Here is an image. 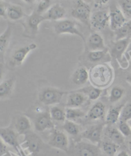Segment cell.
I'll return each mask as SVG.
<instances>
[{
  "label": "cell",
  "instance_id": "42",
  "mask_svg": "<svg viewBox=\"0 0 131 156\" xmlns=\"http://www.w3.org/2000/svg\"><path fill=\"white\" fill-rule=\"evenodd\" d=\"M115 156H130L126 151H120V152H118Z\"/></svg>",
  "mask_w": 131,
  "mask_h": 156
},
{
  "label": "cell",
  "instance_id": "41",
  "mask_svg": "<svg viewBox=\"0 0 131 156\" xmlns=\"http://www.w3.org/2000/svg\"><path fill=\"white\" fill-rule=\"evenodd\" d=\"M4 73H5L4 64L2 62H0V80L3 79Z\"/></svg>",
  "mask_w": 131,
  "mask_h": 156
},
{
  "label": "cell",
  "instance_id": "5",
  "mask_svg": "<svg viewBox=\"0 0 131 156\" xmlns=\"http://www.w3.org/2000/svg\"><path fill=\"white\" fill-rule=\"evenodd\" d=\"M54 30L58 35L64 34L76 35L81 37L85 43H86L84 35L77 27V23L73 20L63 19L56 21L54 24Z\"/></svg>",
  "mask_w": 131,
  "mask_h": 156
},
{
  "label": "cell",
  "instance_id": "18",
  "mask_svg": "<svg viewBox=\"0 0 131 156\" xmlns=\"http://www.w3.org/2000/svg\"><path fill=\"white\" fill-rule=\"evenodd\" d=\"M87 100L88 98L83 93L74 91L68 95L66 106L67 108H79L84 104Z\"/></svg>",
  "mask_w": 131,
  "mask_h": 156
},
{
  "label": "cell",
  "instance_id": "24",
  "mask_svg": "<svg viewBox=\"0 0 131 156\" xmlns=\"http://www.w3.org/2000/svg\"><path fill=\"white\" fill-rule=\"evenodd\" d=\"M15 78L12 77L0 83V100L9 97L12 93Z\"/></svg>",
  "mask_w": 131,
  "mask_h": 156
},
{
  "label": "cell",
  "instance_id": "43",
  "mask_svg": "<svg viewBox=\"0 0 131 156\" xmlns=\"http://www.w3.org/2000/svg\"><path fill=\"white\" fill-rule=\"evenodd\" d=\"M126 82L131 85V75H129L126 76Z\"/></svg>",
  "mask_w": 131,
  "mask_h": 156
},
{
  "label": "cell",
  "instance_id": "32",
  "mask_svg": "<svg viewBox=\"0 0 131 156\" xmlns=\"http://www.w3.org/2000/svg\"><path fill=\"white\" fill-rule=\"evenodd\" d=\"M108 50H100V51H90L88 53L87 58L90 62L93 63H97L102 61L107 55Z\"/></svg>",
  "mask_w": 131,
  "mask_h": 156
},
{
  "label": "cell",
  "instance_id": "37",
  "mask_svg": "<svg viewBox=\"0 0 131 156\" xmlns=\"http://www.w3.org/2000/svg\"><path fill=\"white\" fill-rule=\"evenodd\" d=\"M118 129L125 137L131 136V127L128 122L120 121L118 125Z\"/></svg>",
  "mask_w": 131,
  "mask_h": 156
},
{
  "label": "cell",
  "instance_id": "22",
  "mask_svg": "<svg viewBox=\"0 0 131 156\" xmlns=\"http://www.w3.org/2000/svg\"><path fill=\"white\" fill-rule=\"evenodd\" d=\"M12 35V28L9 25L5 32L0 35V62H4L5 53L7 50Z\"/></svg>",
  "mask_w": 131,
  "mask_h": 156
},
{
  "label": "cell",
  "instance_id": "34",
  "mask_svg": "<svg viewBox=\"0 0 131 156\" xmlns=\"http://www.w3.org/2000/svg\"><path fill=\"white\" fill-rule=\"evenodd\" d=\"M63 128L67 133L73 136H77L80 133L79 126L72 121H65L63 125Z\"/></svg>",
  "mask_w": 131,
  "mask_h": 156
},
{
  "label": "cell",
  "instance_id": "31",
  "mask_svg": "<svg viewBox=\"0 0 131 156\" xmlns=\"http://www.w3.org/2000/svg\"><path fill=\"white\" fill-rule=\"evenodd\" d=\"M125 94V89L120 86H114L112 87L109 94V101L115 104L120 100Z\"/></svg>",
  "mask_w": 131,
  "mask_h": 156
},
{
  "label": "cell",
  "instance_id": "7",
  "mask_svg": "<svg viewBox=\"0 0 131 156\" xmlns=\"http://www.w3.org/2000/svg\"><path fill=\"white\" fill-rule=\"evenodd\" d=\"M37 45L35 43H31L16 49L12 53L10 58V65L13 67L21 66L25 61L26 57L31 51L37 49Z\"/></svg>",
  "mask_w": 131,
  "mask_h": 156
},
{
  "label": "cell",
  "instance_id": "11",
  "mask_svg": "<svg viewBox=\"0 0 131 156\" xmlns=\"http://www.w3.org/2000/svg\"><path fill=\"white\" fill-rule=\"evenodd\" d=\"M25 135V137L22 147L32 154H36L39 152L43 145V142L40 137L31 130Z\"/></svg>",
  "mask_w": 131,
  "mask_h": 156
},
{
  "label": "cell",
  "instance_id": "30",
  "mask_svg": "<svg viewBox=\"0 0 131 156\" xmlns=\"http://www.w3.org/2000/svg\"><path fill=\"white\" fill-rule=\"evenodd\" d=\"M115 35L116 41L130 37L131 35V20L125 23L122 27L116 30Z\"/></svg>",
  "mask_w": 131,
  "mask_h": 156
},
{
  "label": "cell",
  "instance_id": "35",
  "mask_svg": "<svg viewBox=\"0 0 131 156\" xmlns=\"http://www.w3.org/2000/svg\"><path fill=\"white\" fill-rule=\"evenodd\" d=\"M131 120V102L124 105L121 112L120 121L129 122Z\"/></svg>",
  "mask_w": 131,
  "mask_h": 156
},
{
  "label": "cell",
  "instance_id": "40",
  "mask_svg": "<svg viewBox=\"0 0 131 156\" xmlns=\"http://www.w3.org/2000/svg\"><path fill=\"white\" fill-rule=\"evenodd\" d=\"M7 151V147L6 144L0 138V156L4 155Z\"/></svg>",
  "mask_w": 131,
  "mask_h": 156
},
{
  "label": "cell",
  "instance_id": "2",
  "mask_svg": "<svg viewBox=\"0 0 131 156\" xmlns=\"http://www.w3.org/2000/svg\"><path fill=\"white\" fill-rule=\"evenodd\" d=\"M71 15L74 19L90 28L92 9L90 5L82 0H77L71 10Z\"/></svg>",
  "mask_w": 131,
  "mask_h": 156
},
{
  "label": "cell",
  "instance_id": "25",
  "mask_svg": "<svg viewBox=\"0 0 131 156\" xmlns=\"http://www.w3.org/2000/svg\"><path fill=\"white\" fill-rule=\"evenodd\" d=\"M106 134L109 141L116 144L119 147L123 145L125 143V137L116 128L108 127L106 130Z\"/></svg>",
  "mask_w": 131,
  "mask_h": 156
},
{
  "label": "cell",
  "instance_id": "23",
  "mask_svg": "<svg viewBox=\"0 0 131 156\" xmlns=\"http://www.w3.org/2000/svg\"><path fill=\"white\" fill-rule=\"evenodd\" d=\"M89 80V72L85 67H79L75 70L72 76V80L77 86L85 84Z\"/></svg>",
  "mask_w": 131,
  "mask_h": 156
},
{
  "label": "cell",
  "instance_id": "15",
  "mask_svg": "<svg viewBox=\"0 0 131 156\" xmlns=\"http://www.w3.org/2000/svg\"><path fill=\"white\" fill-rule=\"evenodd\" d=\"M66 15V10L60 4L56 3L51 6L42 17L45 20L58 21L63 20Z\"/></svg>",
  "mask_w": 131,
  "mask_h": 156
},
{
  "label": "cell",
  "instance_id": "12",
  "mask_svg": "<svg viewBox=\"0 0 131 156\" xmlns=\"http://www.w3.org/2000/svg\"><path fill=\"white\" fill-rule=\"evenodd\" d=\"M103 129V124H98L91 126L82 132L81 133V137L82 139L87 140L88 142L97 145L101 142Z\"/></svg>",
  "mask_w": 131,
  "mask_h": 156
},
{
  "label": "cell",
  "instance_id": "3",
  "mask_svg": "<svg viewBox=\"0 0 131 156\" xmlns=\"http://www.w3.org/2000/svg\"><path fill=\"white\" fill-rule=\"evenodd\" d=\"M67 93L54 87H47L42 89L39 94V100L45 105H53L61 102Z\"/></svg>",
  "mask_w": 131,
  "mask_h": 156
},
{
  "label": "cell",
  "instance_id": "27",
  "mask_svg": "<svg viewBox=\"0 0 131 156\" xmlns=\"http://www.w3.org/2000/svg\"><path fill=\"white\" fill-rule=\"evenodd\" d=\"M84 94L88 100L95 101L99 99L102 93V90L93 86H88L77 91Z\"/></svg>",
  "mask_w": 131,
  "mask_h": 156
},
{
  "label": "cell",
  "instance_id": "39",
  "mask_svg": "<svg viewBox=\"0 0 131 156\" xmlns=\"http://www.w3.org/2000/svg\"><path fill=\"white\" fill-rule=\"evenodd\" d=\"M8 6L5 3L0 2V17H7V11Z\"/></svg>",
  "mask_w": 131,
  "mask_h": 156
},
{
  "label": "cell",
  "instance_id": "38",
  "mask_svg": "<svg viewBox=\"0 0 131 156\" xmlns=\"http://www.w3.org/2000/svg\"><path fill=\"white\" fill-rule=\"evenodd\" d=\"M51 2L50 0H43V1H40L38 3L37 8L35 10L39 14L42 16L51 7Z\"/></svg>",
  "mask_w": 131,
  "mask_h": 156
},
{
  "label": "cell",
  "instance_id": "33",
  "mask_svg": "<svg viewBox=\"0 0 131 156\" xmlns=\"http://www.w3.org/2000/svg\"><path fill=\"white\" fill-rule=\"evenodd\" d=\"M119 147L116 144L111 141H105L102 143V151L108 156H115Z\"/></svg>",
  "mask_w": 131,
  "mask_h": 156
},
{
  "label": "cell",
  "instance_id": "13",
  "mask_svg": "<svg viewBox=\"0 0 131 156\" xmlns=\"http://www.w3.org/2000/svg\"><path fill=\"white\" fill-rule=\"evenodd\" d=\"M0 138L6 144L14 148L20 154L22 152L18 140V134L8 127L0 128Z\"/></svg>",
  "mask_w": 131,
  "mask_h": 156
},
{
  "label": "cell",
  "instance_id": "14",
  "mask_svg": "<svg viewBox=\"0 0 131 156\" xmlns=\"http://www.w3.org/2000/svg\"><path fill=\"white\" fill-rule=\"evenodd\" d=\"M34 126L35 130L40 133L54 128V123H53L49 112L45 111L37 115L35 119Z\"/></svg>",
  "mask_w": 131,
  "mask_h": 156
},
{
  "label": "cell",
  "instance_id": "44",
  "mask_svg": "<svg viewBox=\"0 0 131 156\" xmlns=\"http://www.w3.org/2000/svg\"><path fill=\"white\" fill-rule=\"evenodd\" d=\"M128 146H129V148L130 151H131V139L129 140V143H128Z\"/></svg>",
  "mask_w": 131,
  "mask_h": 156
},
{
  "label": "cell",
  "instance_id": "45",
  "mask_svg": "<svg viewBox=\"0 0 131 156\" xmlns=\"http://www.w3.org/2000/svg\"><path fill=\"white\" fill-rule=\"evenodd\" d=\"M128 123H129V124L130 125V127H131V120H130V121H129V122Z\"/></svg>",
  "mask_w": 131,
  "mask_h": 156
},
{
  "label": "cell",
  "instance_id": "6",
  "mask_svg": "<svg viewBox=\"0 0 131 156\" xmlns=\"http://www.w3.org/2000/svg\"><path fill=\"white\" fill-rule=\"evenodd\" d=\"M48 143L52 148L59 149L65 152L69 151V141L68 137L62 131L53 130L50 135Z\"/></svg>",
  "mask_w": 131,
  "mask_h": 156
},
{
  "label": "cell",
  "instance_id": "10",
  "mask_svg": "<svg viewBox=\"0 0 131 156\" xmlns=\"http://www.w3.org/2000/svg\"><path fill=\"white\" fill-rule=\"evenodd\" d=\"M109 15L110 28L115 32L128 21L121 9L118 8L115 4L110 7Z\"/></svg>",
  "mask_w": 131,
  "mask_h": 156
},
{
  "label": "cell",
  "instance_id": "4",
  "mask_svg": "<svg viewBox=\"0 0 131 156\" xmlns=\"http://www.w3.org/2000/svg\"><path fill=\"white\" fill-rule=\"evenodd\" d=\"M44 21L42 16L39 14L36 10H34L22 23L24 27L23 35L28 38H34L38 32L39 25Z\"/></svg>",
  "mask_w": 131,
  "mask_h": 156
},
{
  "label": "cell",
  "instance_id": "26",
  "mask_svg": "<svg viewBox=\"0 0 131 156\" xmlns=\"http://www.w3.org/2000/svg\"><path fill=\"white\" fill-rule=\"evenodd\" d=\"M7 17L12 21H18L25 17V12L21 6L9 5L7 7Z\"/></svg>",
  "mask_w": 131,
  "mask_h": 156
},
{
  "label": "cell",
  "instance_id": "28",
  "mask_svg": "<svg viewBox=\"0 0 131 156\" xmlns=\"http://www.w3.org/2000/svg\"><path fill=\"white\" fill-rule=\"evenodd\" d=\"M66 120L74 122L76 119L84 117L86 114L79 108H67L65 110Z\"/></svg>",
  "mask_w": 131,
  "mask_h": 156
},
{
  "label": "cell",
  "instance_id": "9",
  "mask_svg": "<svg viewBox=\"0 0 131 156\" xmlns=\"http://www.w3.org/2000/svg\"><path fill=\"white\" fill-rule=\"evenodd\" d=\"M75 156H101L99 147L90 142L80 141L74 147Z\"/></svg>",
  "mask_w": 131,
  "mask_h": 156
},
{
  "label": "cell",
  "instance_id": "19",
  "mask_svg": "<svg viewBox=\"0 0 131 156\" xmlns=\"http://www.w3.org/2000/svg\"><path fill=\"white\" fill-rule=\"evenodd\" d=\"M14 125L16 133L18 134H26L32 129L30 120L25 115L17 116L15 119Z\"/></svg>",
  "mask_w": 131,
  "mask_h": 156
},
{
  "label": "cell",
  "instance_id": "21",
  "mask_svg": "<svg viewBox=\"0 0 131 156\" xmlns=\"http://www.w3.org/2000/svg\"><path fill=\"white\" fill-rule=\"evenodd\" d=\"M125 104L111 106L106 115V122L108 125H114L120 121L121 112Z\"/></svg>",
  "mask_w": 131,
  "mask_h": 156
},
{
  "label": "cell",
  "instance_id": "1",
  "mask_svg": "<svg viewBox=\"0 0 131 156\" xmlns=\"http://www.w3.org/2000/svg\"><path fill=\"white\" fill-rule=\"evenodd\" d=\"M114 79V71L107 64L93 66L89 71V80L92 86L102 89L111 85Z\"/></svg>",
  "mask_w": 131,
  "mask_h": 156
},
{
  "label": "cell",
  "instance_id": "8",
  "mask_svg": "<svg viewBox=\"0 0 131 156\" xmlns=\"http://www.w3.org/2000/svg\"><path fill=\"white\" fill-rule=\"evenodd\" d=\"M109 22V12L106 10H98L92 14L90 28L97 32L102 31L106 28Z\"/></svg>",
  "mask_w": 131,
  "mask_h": 156
},
{
  "label": "cell",
  "instance_id": "17",
  "mask_svg": "<svg viewBox=\"0 0 131 156\" xmlns=\"http://www.w3.org/2000/svg\"><path fill=\"white\" fill-rule=\"evenodd\" d=\"M90 51H100L106 50L102 36L97 32L92 34L86 42Z\"/></svg>",
  "mask_w": 131,
  "mask_h": 156
},
{
  "label": "cell",
  "instance_id": "36",
  "mask_svg": "<svg viewBox=\"0 0 131 156\" xmlns=\"http://www.w3.org/2000/svg\"><path fill=\"white\" fill-rule=\"evenodd\" d=\"M121 10L127 18H131V0H123L118 2Z\"/></svg>",
  "mask_w": 131,
  "mask_h": 156
},
{
  "label": "cell",
  "instance_id": "29",
  "mask_svg": "<svg viewBox=\"0 0 131 156\" xmlns=\"http://www.w3.org/2000/svg\"><path fill=\"white\" fill-rule=\"evenodd\" d=\"M49 113L52 120L58 122H65L66 121L65 111L61 107L58 106H53L51 108Z\"/></svg>",
  "mask_w": 131,
  "mask_h": 156
},
{
  "label": "cell",
  "instance_id": "46",
  "mask_svg": "<svg viewBox=\"0 0 131 156\" xmlns=\"http://www.w3.org/2000/svg\"><path fill=\"white\" fill-rule=\"evenodd\" d=\"M130 69H131V67H130Z\"/></svg>",
  "mask_w": 131,
  "mask_h": 156
},
{
  "label": "cell",
  "instance_id": "16",
  "mask_svg": "<svg viewBox=\"0 0 131 156\" xmlns=\"http://www.w3.org/2000/svg\"><path fill=\"white\" fill-rule=\"evenodd\" d=\"M130 42V37L116 41L113 44L110 53L113 58H114L118 61H120L122 58L123 54L127 49V47Z\"/></svg>",
  "mask_w": 131,
  "mask_h": 156
},
{
  "label": "cell",
  "instance_id": "20",
  "mask_svg": "<svg viewBox=\"0 0 131 156\" xmlns=\"http://www.w3.org/2000/svg\"><path fill=\"white\" fill-rule=\"evenodd\" d=\"M106 115V106L101 102L97 101L95 103L87 113V118L91 120H97L102 119Z\"/></svg>",
  "mask_w": 131,
  "mask_h": 156
}]
</instances>
